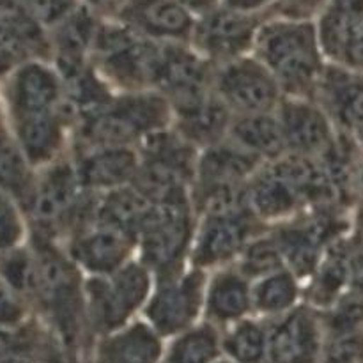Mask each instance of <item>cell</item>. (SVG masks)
Here are the masks:
<instances>
[{"mask_svg":"<svg viewBox=\"0 0 363 363\" xmlns=\"http://www.w3.org/2000/svg\"><path fill=\"white\" fill-rule=\"evenodd\" d=\"M252 55L261 60L291 98H308L325 73L315 20L272 16L255 35Z\"/></svg>","mask_w":363,"mask_h":363,"instance_id":"obj_1","label":"cell"},{"mask_svg":"<svg viewBox=\"0 0 363 363\" xmlns=\"http://www.w3.org/2000/svg\"><path fill=\"white\" fill-rule=\"evenodd\" d=\"M170 119L174 110L165 96L158 91H135L82 116V142L87 149L130 147L133 142L165 130Z\"/></svg>","mask_w":363,"mask_h":363,"instance_id":"obj_2","label":"cell"},{"mask_svg":"<svg viewBox=\"0 0 363 363\" xmlns=\"http://www.w3.org/2000/svg\"><path fill=\"white\" fill-rule=\"evenodd\" d=\"M163 43L144 38L113 18H103L92 45L94 69L116 84L142 91L155 84Z\"/></svg>","mask_w":363,"mask_h":363,"instance_id":"obj_3","label":"cell"},{"mask_svg":"<svg viewBox=\"0 0 363 363\" xmlns=\"http://www.w3.org/2000/svg\"><path fill=\"white\" fill-rule=\"evenodd\" d=\"M149 296L151 269L142 262H128L110 277H94L84 289L89 319L105 335L124 328Z\"/></svg>","mask_w":363,"mask_h":363,"instance_id":"obj_4","label":"cell"},{"mask_svg":"<svg viewBox=\"0 0 363 363\" xmlns=\"http://www.w3.org/2000/svg\"><path fill=\"white\" fill-rule=\"evenodd\" d=\"M194 234V220L188 202L155 206L138 234L140 262L162 275L163 280L179 275Z\"/></svg>","mask_w":363,"mask_h":363,"instance_id":"obj_5","label":"cell"},{"mask_svg":"<svg viewBox=\"0 0 363 363\" xmlns=\"http://www.w3.org/2000/svg\"><path fill=\"white\" fill-rule=\"evenodd\" d=\"M213 91L236 116L273 113L284 99L277 78L254 55L220 64L215 69Z\"/></svg>","mask_w":363,"mask_h":363,"instance_id":"obj_6","label":"cell"},{"mask_svg":"<svg viewBox=\"0 0 363 363\" xmlns=\"http://www.w3.org/2000/svg\"><path fill=\"white\" fill-rule=\"evenodd\" d=\"M206 303L204 272L194 268L188 273H179L172 279L158 284L155 293L145 303L147 325L155 328L160 337L181 335L194 328Z\"/></svg>","mask_w":363,"mask_h":363,"instance_id":"obj_7","label":"cell"},{"mask_svg":"<svg viewBox=\"0 0 363 363\" xmlns=\"http://www.w3.org/2000/svg\"><path fill=\"white\" fill-rule=\"evenodd\" d=\"M268 18L245 14L225 6L199 18L190 45L209 62L225 64L250 55L259 27Z\"/></svg>","mask_w":363,"mask_h":363,"instance_id":"obj_8","label":"cell"},{"mask_svg":"<svg viewBox=\"0 0 363 363\" xmlns=\"http://www.w3.org/2000/svg\"><path fill=\"white\" fill-rule=\"evenodd\" d=\"M213 62L188 43H163L152 87L177 106L213 92Z\"/></svg>","mask_w":363,"mask_h":363,"instance_id":"obj_9","label":"cell"},{"mask_svg":"<svg viewBox=\"0 0 363 363\" xmlns=\"http://www.w3.org/2000/svg\"><path fill=\"white\" fill-rule=\"evenodd\" d=\"M346 229L347 223L339 215L323 209L311 218L284 227L275 238L294 275H314L325 252L344 236Z\"/></svg>","mask_w":363,"mask_h":363,"instance_id":"obj_10","label":"cell"},{"mask_svg":"<svg viewBox=\"0 0 363 363\" xmlns=\"http://www.w3.org/2000/svg\"><path fill=\"white\" fill-rule=\"evenodd\" d=\"M113 20L158 43H188L197 18L176 0H126Z\"/></svg>","mask_w":363,"mask_h":363,"instance_id":"obj_11","label":"cell"},{"mask_svg":"<svg viewBox=\"0 0 363 363\" xmlns=\"http://www.w3.org/2000/svg\"><path fill=\"white\" fill-rule=\"evenodd\" d=\"M254 213L238 215H204L194 238L191 261L204 269L240 257L255 238Z\"/></svg>","mask_w":363,"mask_h":363,"instance_id":"obj_12","label":"cell"},{"mask_svg":"<svg viewBox=\"0 0 363 363\" xmlns=\"http://www.w3.org/2000/svg\"><path fill=\"white\" fill-rule=\"evenodd\" d=\"M287 152L323 156L337 142L332 121L308 98H284L277 110Z\"/></svg>","mask_w":363,"mask_h":363,"instance_id":"obj_13","label":"cell"},{"mask_svg":"<svg viewBox=\"0 0 363 363\" xmlns=\"http://www.w3.org/2000/svg\"><path fill=\"white\" fill-rule=\"evenodd\" d=\"M323 351V326L307 308L284 314L268 326V362L318 363Z\"/></svg>","mask_w":363,"mask_h":363,"instance_id":"obj_14","label":"cell"},{"mask_svg":"<svg viewBox=\"0 0 363 363\" xmlns=\"http://www.w3.org/2000/svg\"><path fill=\"white\" fill-rule=\"evenodd\" d=\"M80 181L77 169L59 163L43 174L28 201L32 215L39 225L55 227L80 216Z\"/></svg>","mask_w":363,"mask_h":363,"instance_id":"obj_15","label":"cell"},{"mask_svg":"<svg viewBox=\"0 0 363 363\" xmlns=\"http://www.w3.org/2000/svg\"><path fill=\"white\" fill-rule=\"evenodd\" d=\"M133 238L112 227L94 222L74 236L71 255L94 277H110L130 262L128 257L133 248Z\"/></svg>","mask_w":363,"mask_h":363,"instance_id":"obj_16","label":"cell"},{"mask_svg":"<svg viewBox=\"0 0 363 363\" xmlns=\"http://www.w3.org/2000/svg\"><path fill=\"white\" fill-rule=\"evenodd\" d=\"M321 108L353 137L363 128V73L344 66L325 67L318 85Z\"/></svg>","mask_w":363,"mask_h":363,"instance_id":"obj_17","label":"cell"},{"mask_svg":"<svg viewBox=\"0 0 363 363\" xmlns=\"http://www.w3.org/2000/svg\"><path fill=\"white\" fill-rule=\"evenodd\" d=\"M172 110L176 131L195 147H211L225 140L229 135L233 112L215 94V91L194 101L172 106Z\"/></svg>","mask_w":363,"mask_h":363,"instance_id":"obj_18","label":"cell"},{"mask_svg":"<svg viewBox=\"0 0 363 363\" xmlns=\"http://www.w3.org/2000/svg\"><path fill=\"white\" fill-rule=\"evenodd\" d=\"M138 165L140 158L130 147L87 149L77 163V176L84 190L106 194L133 183Z\"/></svg>","mask_w":363,"mask_h":363,"instance_id":"obj_19","label":"cell"},{"mask_svg":"<svg viewBox=\"0 0 363 363\" xmlns=\"http://www.w3.org/2000/svg\"><path fill=\"white\" fill-rule=\"evenodd\" d=\"M13 117L55 113L64 98L60 74L43 64H25L11 82Z\"/></svg>","mask_w":363,"mask_h":363,"instance_id":"obj_20","label":"cell"},{"mask_svg":"<svg viewBox=\"0 0 363 363\" xmlns=\"http://www.w3.org/2000/svg\"><path fill=\"white\" fill-rule=\"evenodd\" d=\"M262 160L225 138L218 144L206 147L199 156L197 181L199 188L222 186V184H245L257 174Z\"/></svg>","mask_w":363,"mask_h":363,"instance_id":"obj_21","label":"cell"},{"mask_svg":"<svg viewBox=\"0 0 363 363\" xmlns=\"http://www.w3.org/2000/svg\"><path fill=\"white\" fill-rule=\"evenodd\" d=\"M101 20L99 14L82 4L66 20L53 27V46L59 71L89 64Z\"/></svg>","mask_w":363,"mask_h":363,"instance_id":"obj_22","label":"cell"},{"mask_svg":"<svg viewBox=\"0 0 363 363\" xmlns=\"http://www.w3.org/2000/svg\"><path fill=\"white\" fill-rule=\"evenodd\" d=\"M162 339L147 323H131L103 339L98 350L99 363H160Z\"/></svg>","mask_w":363,"mask_h":363,"instance_id":"obj_23","label":"cell"},{"mask_svg":"<svg viewBox=\"0 0 363 363\" xmlns=\"http://www.w3.org/2000/svg\"><path fill=\"white\" fill-rule=\"evenodd\" d=\"M227 138L262 162H275L287 152L282 126L275 112L234 116Z\"/></svg>","mask_w":363,"mask_h":363,"instance_id":"obj_24","label":"cell"},{"mask_svg":"<svg viewBox=\"0 0 363 363\" xmlns=\"http://www.w3.org/2000/svg\"><path fill=\"white\" fill-rule=\"evenodd\" d=\"M155 206L133 186L117 188L106 191L103 199L96 202L94 218L96 223L112 227L126 236L138 240L142 227L147 222Z\"/></svg>","mask_w":363,"mask_h":363,"instance_id":"obj_25","label":"cell"},{"mask_svg":"<svg viewBox=\"0 0 363 363\" xmlns=\"http://www.w3.org/2000/svg\"><path fill=\"white\" fill-rule=\"evenodd\" d=\"M206 311L215 323H238L254 311L252 286L241 272H220L206 287Z\"/></svg>","mask_w":363,"mask_h":363,"instance_id":"obj_26","label":"cell"},{"mask_svg":"<svg viewBox=\"0 0 363 363\" xmlns=\"http://www.w3.org/2000/svg\"><path fill=\"white\" fill-rule=\"evenodd\" d=\"M247 188L252 213L262 220H284L303 206L300 195L269 167L259 169Z\"/></svg>","mask_w":363,"mask_h":363,"instance_id":"obj_27","label":"cell"},{"mask_svg":"<svg viewBox=\"0 0 363 363\" xmlns=\"http://www.w3.org/2000/svg\"><path fill=\"white\" fill-rule=\"evenodd\" d=\"M363 21V0H330L315 18L319 43L325 57L339 64L344 46Z\"/></svg>","mask_w":363,"mask_h":363,"instance_id":"obj_28","label":"cell"},{"mask_svg":"<svg viewBox=\"0 0 363 363\" xmlns=\"http://www.w3.org/2000/svg\"><path fill=\"white\" fill-rule=\"evenodd\" d=\"M353 245L340 238L323 255L312 282V298L315 305L328 308L350 291V257Z\"/></svg>","mask_w":363,"mask_h":363,"instance_id":"obj_29","label":"cell"},{"mask_svg":"<svg viewBox=\"0 0 363 363\" xmlns=\"http://www.w3.org/2000/svg\"><path fill=\"white\" fill-rule=\"evenodd\" d=\"M20 147L28 162L45 163L53 158L62 142L59 112L14 117Z\"/></svg>","mask_w":363,"mask_h":363,"instance_id":"obj_30","label":"cell"},{"mask_svg":"<svg viewBox=\"0 0 363 363\" xmlns=\"http://www.w3.org/2000/svg\"><path fill=\"white\" fill-rule=\"evenodd\" d=\"M298 279L289 268H282L252 284L254 308L261 314L279 315L293 311L298 301Z\"/></svg>","mask_w":363,"mask_h":363,"instance_id":"obj_31","label":"cell"},{"mask_svg":"<svg viewBox=\"0 0 363 363\" xmlns=\"http://www.w3.org/2000/svg\"><path fill=\"white\" fill-rule=\"evenodd\" d=\"M222 351L234 363H266L268 326L252 319L234 323L222 339Z\"/></svg>","mask_w":363,"mask_h":363,"instance_id":"obj_32","label":"cell"},{"mask_svg":"<svg viewBox=\"0 0 363 363\" xmlns=\"http://www.w3.org/2000/svg\"><path fill=\"white\" fill-rule=\"evenodd\" d=\"M222 351V339L211 325L186 330L169 347L165 363H215Z\"/></svg>","mask_w":363,"mask_h":363,"instance_id":"obj_33","label":"cell"},{"mask_svg":"<svg viewBox=\"0 0 363 363\" xmlns=\"http://www.w3.org/2000/svg\"><path fill=\"white\" fill-rule=\"evenodd\" d=\"M0 186L28 204L34 191L27 156L0 130Z\"/></svg>","mask_w":363,"mask_h":363,"instance_id":"obj_34","label":"cell"},{"mask_svg":"<svg viewBox=\"0 0 363 363\" xmlns=\"http://www.w3.org/2000/svg\"><path fill=\"white\" fill-rule=\"evenodd\" d=\"M286 268L277 238H254L240 255V272L247 279H262L273 272Z\"/></svg>","mask_w":363,"mask_h":363,"instance_id":"obj_35","label":"cell"},{"mask_svg":"<svg viewBox=\"0 0 363 363\" xmlns=\"http://www.w3.org/2000/svg\"><path fill=\"white\" fill-rule=\"evenodd\" d=\"M323 328L332 339L363 332V298L347 291L332 307L326 308Z\"/></svg>","mask_w":363,"mask_h":363,"instance_id":"obj_36","label":"cell"},{"mask_svg":"<svg viewBox=\"0 0 363 363\" xmlns=\"http://www.w3.org/2000/svg\"><path fill=\"white\" fill-rule=\"evenodd\" d=\"M4 282L18 293L35 291V259L28 257L25 252H16L4 259L2 268Z\"/></svg>","mask_w":363,"mask_h":363,"instance_id":"obj_37","label":"cell"},{"mask_svg":"<svg viewBox=\"0 0 363 363\" xmlns=\"http://www.w3.org/2000/svg\"><path fill=\"white\" fill-rule=\"evenodd\" d=\"M25 11L39 25L57 27L82 6V0H21Z\"/></svg>","mask_w":363,"mask_h":363,"instance_id":"obj_38","label":"cell"},{"mask_svg":"<svg viewBox=\"0 0 363 363\" xmlns=\"http://www.w3.org/2000/svg\"><path fill=\"white\" fill-rule=\"evenodd\" d=\"M21 238V223L13 202L0 191V250L13 248Z\"/></svg>","mask_w":363,"mask_h":363,"instance_id":"obj_39","label":"cell"},{"mask_svg":"<svg viewBox=\"0 0 363 363\" xmlns=\"http://www.w3.org/2000/svg\"><path fill=\"white\" fill-rule=\"evenodd\" d=\"M330 0H282L272 16L293 18V20H315ZM269 16V18H272Z\"/></svg>","mask_w":363,"mask_h":363,"instance_id":"obj_40","label":"cell"},{"mask_svg":"<svg viewBox=\"0 0 363 363\" xmlns=\"http://www.w3.org/2000/svg\"><path fill=\"white\" fill-rule=\"evenodd\" d=\"M339 66L363 73V21L354 28L351 38L347 39L342 57L339 60Z\"/></svg>","mask_w":363,"mask_h":363,"instance_id":"obj_41","label":"cell"},{"mask_svg":"<svg viewBox=\"0 0 363 363\" xmlns=\"http://www.w3.org/2000/svg\"><path fill=\"white\" fill-rule=\"evenodd\" d=\"M282 0H222V6L245 14L269 18Z\"/></svg>","mask_w":363,"mask_h":363,"instance_id":"obj_42","label":"cell"},{"mask_svg":"<svg viewBox=\"0 0 363 363\" xmlns=\"http://www.w3.org/2000/svg\"><path fill=\"white\" fill-rule=\"evenodd\" d=\"M21 318V307L13 289L0 280V325H13Z\"/></svg>","mask_w":363,"mask_h":363,"instance_id":"obj_43","label":"cell"},{"mask_svg":"<svg viewBox=\"0 0 363 363\" xmlns=\"http://www.w3.org/2000/svg\"><path fill=\"white\" fill-rule=\"evenodd\" d=\"M350 291L363 298V243L353 245V250H351Z\"/></svg>","mask_w":363,"mask_h":363,"instance_id":"obj_44","label":"cell"},{"mask_svg":"<svg viewBox=\"0 0 363 363\" xmlns=\"http://www.w3.org/2000/svg\"><path fill=\"white\" fill-rule=\"evenodd\" d=\"M82 4L101 18H113L117 11L126 4V0H82Z\"/></svg>","mask_w":363,"mask_h":363,"instance_id":"obj_45","label":"cell"},{"mask_svg":"<svg viewBox=\"0 0 363 363\" xmlns=\"http://www.w3.org/2000/svg\"><path fill=\"white\" fill-rule=\"evenodd\" d=\"M176 2L190 11L197 20L222 6V0H176Z\"/></svg>","mask_w":363,"mask_h":363,"instance_id":"obj_46","label":"cell"},{"mask_svg":"<svg viewBox=\"0 0 363 363\" xmlns=\"http://www.w3.org/2000/svg\"><path fill=\"white\" fill-rule=\"evenodd\" d=\"M350 190L357 195L358 201L363 202V155L354 156L353 167H351Z\"/></svg>","mask_w":363,"mask_h":363,"instance_id":"obj_47","label":"cell"},{"mask_svg":"<svg viewBox=\"0 0 363 363\" xmlns=\"http://www.w3.org/2000/svg\"><path fill=\"white\" fill-rule=\"evenodd\" d=\"M353 137H354V138H357L358 145H360V147L363 149V128H362V130H360V131H357V133H354V135H353Z\"/></svg>","mask_w":363,"mask_h":363,"instance_id":"obj_48","label":"cell"},{"mask_svg":"<svg viewBox=\"0 0 363 363\" xmlns=\"http://www.w3.org/2000/svg\"><path fill=\"white\" fill-rule=\"evenodd\" d=\"M215 363H234V362H233V360H229V358L225 357V358H218V360H216Z\"/></svg>","mask_w":363,"mask_h":363,"instance_id":"obj_49","label":"cell"},{"mask_svg":"<svg viewBox=\"0 0 363 363\" xmlns=\"http://www.w3.org/2000/svg\"><path fill=\"white\" fill-rule=\"evenodd\" d=\"M360 236H362V243H363V211H362V216H360Z\"/></svg>","mask_w":363,"mask_h":363,"instance_id":"obj_50","label":"cell"}]
</instances>
